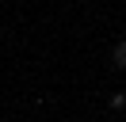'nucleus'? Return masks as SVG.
Wrapping results in <instances>:
<instances>
[{"label": "nucleus", "instance_id": "nucleus-1", "mask_svg": "<svg viewBox=\"0 0 126 122\" xmlns=\"http://www.w3.org/2000/svg\"><path fill=\"white\" fill-rule=\"evenodd\" d=\"M111 65H115V69H126V42H115V50H111Z\"/></svg>", "mask_w": 126, "mask_h": 122}, {"label": "nucleus", "instance_id": "nucleus-2", "mask_svg": "<svg viewBox=\"0 0 126 122\" xmlns=\"http://www.w3.org/2000/svg\"><path fill=\"white\" fill-rule=\"evenodd\" d=\"M111 107H115V111H122V107H126V92H115V95H111Z\"/></svg>", "mask_w": 126, "mask_h": 122}]
</instances>
